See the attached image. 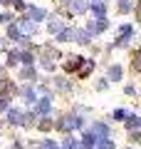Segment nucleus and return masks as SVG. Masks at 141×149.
Listing matches in <instances>:
<instances>
[{
  "label": "nucleus",
  "instance_id": "obj_23",
  "mask_svg": "<svg viewBox=\"0 0 141 149\" xmlns=\"http://www.w3.org/2000/svg\"><path fill=\"white\" fill-rule=\"evenodd\" d=\"M50 30H52V32H59V30H62V25H59L57 20H52V22H50Z\"/></svg>",
  "mask_w": 141,
  "mask_h": 149
},
{
  "label": "nucleus",
  "instance_id": "obj_12",
  "mask_svg": "<svg viewBox=\"0 0 141 149\" xmlns=\"http://www.w3.org/2000/svg\"><path fill=\"white\" fill-rule=\"evenodd\" d=\"M97 137H106L109 134V129H106V124H94V129H92Z\"/></svg>",
  "mask_w": 141,
  "mask_h": 149
},
{
  "label": "nucleus",
  "instance_id": "obj_2",
  "mask_svg": "<svg viewBox=\"0 0 141 149\" xmlns=\"http://www.w3.org/2000/svg\"><path fill=\"white\" fill-rule=\"evenodd\" d=\"M97 139H99V137H97L94 132H84V137H82V144H79V147H82V149H92L94 144H97Z\"/></svg>",
  "mask_w": 141,
  "mask_h": 149
},
{
  "label": "nucleus",
  "instance_id": "obj_11",
  "mask_svg": "<svg viewBox=\"0 0 141 149\" xmlns=\"http://www.w3.org/2000/svg\"><path fill=\"white\" fill-rule=\"evenodd\" d=\"M37 112H40V114H47V112H50V100H47V97L37 102Z\"/></svg>",
  "mask_w": 141,
  "mask_h": 149
},
{
  "label": "nucleus",
  "instance_id": "obj_21",
  "mask_svg": "<svg viewBox=\"0 0 141 149\" xmlns=\"http://www.w3.org/2000/svg\"><path fill=\"white\" fill-rule=\"evenodd\" d=\"M62 149H79V147H77L74 139H64V147H62Z\"/></svg>",
  "mask_w": 141,
  "mask_h": 149
},
{
  "label": "nucleus",
  "instance_id": "obj_6",
  "mask_svg": "<svg viewBox=\"0 0 141 149\" xmlns=\"http://www.w3.org/2000/svg\"><path fill=\"white\" fill-rule=\"evenodd\" d=\"M17 30H22V32H35L37 25H35V22H30V20L25 17V20H20V27H17Z\"/></svg>",
  "mask_w": 141,
  "mask_h": 149
},
{
  "label": "nucleus",
  "instance_id": "obj_18",
  "mask_svg": "<svg viewBox=\"0 0 141 149\" xmlns=\"http://www.w3.org/2000/svg\"><path fill=\"white\" fill-rule=\"evenodd\" d=\"M22 95H25V102H35V92L27 87V90H22Z\"/></svg>",
  "mask_w": 141,
  "mask_h": 149
},
{
  "label": "nucleus",
  "instance_id": "obj_17",
  "mask_svg": "<svg viewBox=\"0 0 141 149\" xmlns=\"http://www.w3.org/2000/svg\"><path fill=\"white\" fill-rule=\"evenodd\" d=\"M17 60H22L25 65H32V55L30 52H20V55H17Z\"/></svg>",
  "mask_w": 141,
  "mask_h": 149
},
{
  "label": "nucleus",
  "instance_id": "obj_13",
  "mask_svg": "<svg viewBox=\"0 0 141 149\" xmlns=\"http://www.w3.org/2000/svg\"><path fill=\"white\" fill-rule=\"evenodd\" d=\"M109 80H114V82L121 80V67H119V65H114V67L109 70Z\"/></svg>",
  "mask_w": 141,
  "mask_h": 149
},
{
  "label": "nucleus",
  "instance_id": "obj_9",
  "mask_svg": "<svg viewBox=\"0 0 141 149\" xmlns=\"http://www.w3.org/2000/svg\"><path fill=\"white\" fill-rule=\"evenodd\" d=\"M87 0H72V10H77V13H84L87 10Z\"/></svg>",
  "mask_w": 141,
  "mask_h": 149
},
{
  "label": "nucleus",
  "instance_id": "obj_27",
  "mask_svg": "<svg viewBox=\"0 0 141 149\" xmlns=\"http://www.w3.org/2000/svg\"><path fill=\"white\" fill-rule=\"evenodd\" d=\"M15 8H17V10H22V8H25V3H22V0H15Z\"/></svg>",
  "mask_w": 141,
  "mask_h": 149
},
{
  "label": "nucleus",
  "instance_id": "obj_7",
  "mask_svg": "<svg viewBox=\"0 0 141 149\" xmlns=\"http://www.w3.org/2000/svg\"><path fill=\"white\" fill-rule=\"evenodd\" d=\"M92 10H94V15H97V17H106V5H104V3H94Z\"/></svg>",
  "mask_w": 141,
  "mask_h": 149
},
{
  "label": "nucleus",
  "instance_id": "obj_14",
  "mask_svg": "<svg viewBox=\"0 0 141 149\" xmlns=\"http://www.w3.org/2000/svg\"><path fill=\"white\" fill-rule=\"evenodd\" d=\"M57 40H59V42H67V40H72V30H59V32H57Z\"/></svg>",
  "mask_w": 141,
  "mask_h": 149
},
{
  "label": "nucleus",
  "instance_id": "obj_20",
  "mask_svg": "<svg viewBox=\"0 0 141 149\" xmlns=\"http://www.w3.org/2000/svg\"><path fill=\"white\" fill-rule=\"evenodd\" d=\"M8 35H10V40H17V37H20V30H17V27L12 25L10 30H8Z\"/></svg>",
  "mask_w": 141,
  "mask_h": 149
},
{
  "label": "nucleus",
  "instance_id": "obj_15",
  "mask_svg": "<svg viewBox=\"0 0 141 149\" xmlns=\"http://www.w3.org/2000/svg\"><path fill=\"white\" fill-rule=\"evenodd\" d=\"M124 124H126V127H129V129H134L136 124H139V119H136L134 114H126V117H124Z\"/></svg>",
  "mask_w": 141,
  "mask_h": 149
},
{
  "label": "nucleus",
  "instance_id": "obj_1",
  "mask_svg": "<svg viewBox=\"0 0 141 149\" xmlns=\"http://www.w3.org/2000/svg\"><path fill=\"white\" fill-rule=\"evenodd\" d=\"M57 127L62 129V132H72V129H79V127H82V119L74 117V114H69V117H62V119H59Z\"/></svg>",
  "mask_w": 141,
  "mask_h": 149
},
{
  "label": "nucleus",
  "instance_id": "obj_28",
  "mask_svg": "<svg viewBox=\"0 0 141 149\" xmlns=\"http://www.w3.org/2000/svg\"><path fill=\"white\" fill-rule=\"evenodd\" d=\"M3 20H10V15H0V22H3Z\"/></svg>",
  "mask_w": 141,
  "mask_h": 149
},
{
  "label": "nucleus",
  "instance_id": "obj_5",
  "mask_svg": "<svg viewBox=\"0 0 141 149\" xmlns=\"http://www.w3.org/2000/svg\"><path fill=\"white\" fill-rule=\"evenodd\" d=\"M8 122H10V124H22V122H25V119H22V112L12 109L10 114H8Z\"/></svg>",
  "mask_w": 141,
  "mask_h": 149
},
{
  "label": "nucleus",
  "instance_id": "obj_8",
  "mask_svg": "<svg viewBox=\"0 0 141 149\" xmlns=\"http://www.w3.org/2000/svg\"><path fill=\"white\" fill-rule=\"evenodd\" d=\"M92 70H94V62H92V60H87V62H82V65H79V74H82V77H87V74L92 72Z\"/></svg>",
  "mask_w": 141,
  "mask_h": 149
},
{
  "label": "nucleus",
  "instance_id": "obj_10",
  "mask_svg": "<svg viewBox=\"0 0 141 149\" xmlns=\"http://www.w3.org/2000/svg\"><path fill=\"white\" fill-rule=\"evenodd\" d=\"M27 10H30L32 20H42V17H45V10H42V8H27Z\"/></svg>",
  "mask_w": 141,
  "mask_h": 149
},
{
  "label": "nucleus",
  "instance_id": "obj_24",
  "mask_svg": "<svg viewBox=\"0 0 141 149\" xmlns=\"http://www.w3.org/2000/svg\"><path fill=\"white\" fill-rule=\"evenodd\" d=\"M134 67H136V70H139V72H141V52H139V55H136V57H134Z\"/></svg>",
  "mask_w": 141,
  "mask_h": 149
},
{
  "label": "nucleus",
  "instance_id": "obj_3",
  "mask_svg": "<svg viewBox=\"0 0 141 149\" xmlns=\"http://www.w3.org/2000/svg\"><path fill=\"white\" fill-rule=\"evenodd\" d=\"M84 62V57H77V55H72V57L67 60V65H64V72H74V70H79V65Z\"/></svg>",
  "mask_w": 141,
  "mask_h": 149
},
{
  "label": "nucleus",
  "instance_id": "obj_22",
  "mask_svg": "<svg viewBox=\"0 0 141 149\" xmlns=\"http://www.w3.org/2000/svg\"><path fill=\"white\" fill-rule=\"evenodd\" d=\"M126 114H129V112H124V109H116V112H114V119H121V122H124V117H126Z\"/></svg>",
  "mask_w": 141,
  "mask_h": 149
},
{
  "label": "nucleus",
  "instance_id": "obj_26",
  "mask_svg": "<svg viewBox=\"0 0 141 149\" xmlns=\"http://www.w3.org/2000/svg\"><path fill=\"white\" fill-rule=\"evenodd\" d=\"M131 139H134V142H141V134L139 132H131Z\"/></svg>",
  "mask_w": 141,
  "mask_h": 149
},
{
  "label": "nucleus",
  "instance_id": "obj_19",
  "mask_svg": "<svg viewBox=\"0 0 141 149\" xmlns=\"http://www.w3.org/2000/svg\"><path fill=\"white\" fill-rule=\"evenodd\" d=\"M8 104H10V97H8V95H0V112L5 109Z\"/></svg>",
  "mask_w": 141,
  "mask_h": 149
},
{
  "label": "nucleus",
  "instance_id": "obj_16",
  "mask_svg": "<svg viewBox=\"0 0 141 149\" xmlns=\"http://www.w3.org/2000/svg\"><path fill=\"white\" fill-rule=\"evenodd\" d=\"M131 10V0H119V13H129Z\"/></svg>",
  "mask_w": 141,
  "mask_h": 149
},
{
  "label": "nucleus",
  "instance_id": "obj_25",
  "mask_svg": "<svg viewBox=\"0 0 141 149\" xmlns=\"http://www.w3.org/2000/svg\"><path fill=\"white\" fill-rule=\"evenodd\" d=\"M129 35H131V27L124 25V27H121V37H129Z\"/></svg>",
  "mask_w": 141,
  "mask_h": 149
},
{
  "label": "nucleus",
  "instance_id": "obj_29",
  "mask_svg": "<svg viewBox=\"0 0 141 149\" xmlns=\"http://www.w3.org/2000/svg\"><path fill=\"white\" fill-rule=\"evenodd\" d=\"M139 127H141V119H139Z\"/></svg>",
  "mask_w": 141,
  "mask_h": 149
},
{
  "label": "nucleus",
  "instance_id": "obj_4",
  "mask_svg": "<svg viewBox=\"0 0 141 149\" xmlns=\"http://www.w3.org/2000/svg\"><path fill=\"white\" fill-rule=\"evenodd\" d=\"M89 37H92V32H84V30H72V40L74 42H89Z\"/></svg>",
  "mask_w": 141,
  "mask_h": 149
}]
</instances>
